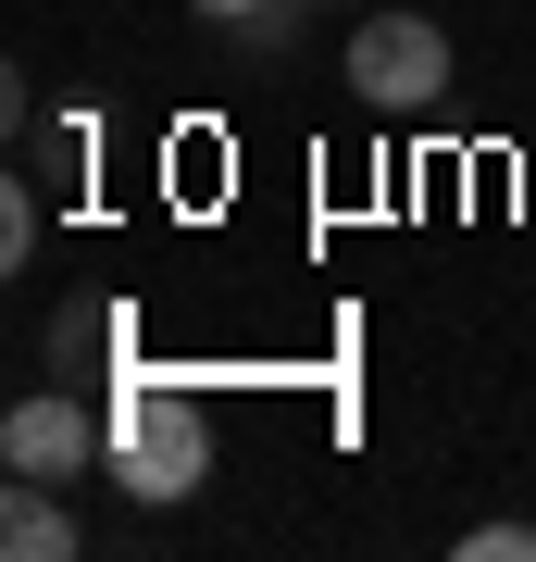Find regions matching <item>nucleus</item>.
<instances>
[{"label":"nucleus","instance_id":"4","mask_svg":"<svg viewBox=\"0 0 536 562\" xmlns=\"http://www.w3.org/2000/svg\"><path fill=\"white\" fill-rule=\"evenodd\" d=\"M125 350H138L125 301H76V313H50V375H62V387H113Z\"/></svg>","mask_w":536,"mask_h":562},{"label":"nucleus","instance_id":"7","mask_svg":"<svg viewBox=\"0 0 536 562\" xmlns=\"http://www.w3.org/2000/svg\"><path fill=\"white\" fill-rule=\"evenodd\" d=\"M187 13H213V25H238V13H262V0H187Z\"/></svg>","mask_w":536,"mask_h":562},{"label":"nucleus","instance_id":"3","mask_svg":"<svg viewBox=\"0 0 536 562\" xmlns=\"http://www.w3.org/2000/svg\"><path fill=\"white\" fill-rule=\"evenodd\" d=\"M88 462H113V413H88V387H38V401L0 413V475L76 487Z\"/></svg>","mask_w":536,"mask_h":562},{"label":"nucleus","instance_id":"2","mask_svg":"<svg viewBox=\"0 0 536 562\" xmlns=\"http://www.w3.org/2000/svg\"><path fill=\"white\" fill-rule=\"evenodd\" d=\"M449 88V25L424 13H362L350 25V101L362 113H424Z\"/></svg>","mask_w":536,"mask_h":562},{"label":"nucleus","instance_id":"1","mask_svg":"<svg viewBox=\"0 0 536 562\" xmlns=\"http://www.w3.org/2000/svg\"><path fill=\"white\" fill-rule=\"evenodd\" d=\"M100 413H113V475L138 487V501H187V487L213 475V413H199L187 387H162V375L125 362Z\"/></svg>","mask_w":536,"mask_h":562},{"label":"nucleus","instance_id":"6","mask_svg":"<svg viewBox=\"0 0 536 562\" xmlns=\"http://www.w3.org/2000/svg\"><path fill=\"white\" fill-rule=\"evenodd\" d=\"M461 562H536V525H475V538H461Z\"/></svg>","mask_w":536,"mask_h":562},{"label":"nucleus","instance_id":"5","mask_svg":"<svg viewBox=\"0 0 536 562\" xmlns=\"http://www.w3.org/2000/svg\"><path fill=\"white\" fill-rule=\"evenodd\" d=\"M0 550H13V562H76V513H62V487L13 475V501H0Z\"/></svg>","mask_w":536,"mask_h":562}]
</instances>
